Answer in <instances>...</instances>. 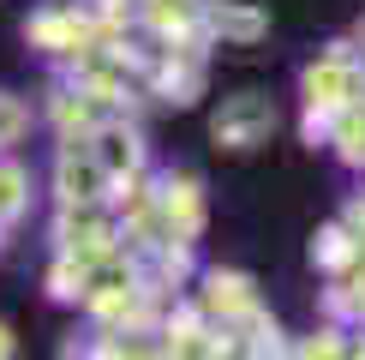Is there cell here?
Listing matches in <instances>:
<instances>
[{
  "label": "cell",
  "mask_w": 365,
  "mask_h": 360,
  "mask_svg": "<svg viewBox=\"0 0 365 360\" xmlns=\"http://www.w3.org/2000/svg\"><path fill=\"white\" fill-rule=\"evenodd\" d=\"M6 354H12V342H6V330H0V360H6Z\"/></svg>",
  "instance_id": "7a4b0ae2"
},
{
  "label": "cell",
  "mask_w": 365,
  "mask_h": 360,
  "mask_svg": "<svg viewBox=\"0 0 365 360\" xmlns=\"http://www.w3.org/2000/svg\"><path fill=\"white\" fill-rule=\"evenodd\" d=\"M19 186H24V180H19V169H0V210H12V204H19Z\"/></svg>",
  "instance_id": "6da1fadb"
}]
</instances>
